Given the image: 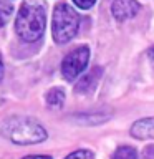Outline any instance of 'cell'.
Returning <instances> with one entry per match:
<instances>
[{
	"mask_svg": "<svg viewBox=\"0 0 154 159\" xmlns=\"http://www.w3.org/2000/svg\"><path fill=\"white\" fill-rule=\"evenodd\" d=\"M101 75H103V68H99V66H94L93 70H89V71L76 83L75 91L76 93H89V91H93V89L96 88Z\"/></svg>",
	"mask_w": 154,
	"mask_h": 159,
	"instance_id": "obj_6",
	"label": "cell"
},
{
	"mask_svg": "<svg viewBox=\"0 0 154 159\" xmlns=\"http://www.w3.org/2000/svg\"><path fill=\"white\" fill-rule=\"evenodd\" d=\"M88 61H89V48L86 47V45H81V47L71 50L61 61L63 78L68 80V81L76 80L79 75L86 70Z\"/></svg>",
	"mask_w": 154,
	"mask_h": 159,
	"instance_id": "obj_4",
	"label": "cell"
},
{
	"mask_svg": "<svg viewBox=\"0 0 154 159\" xmlns=\"http://www.w3.org/2000/svg\"><path fill=\"white\" fill-rule=\"evenodd\" d=\"M23 159H52V156H27Z\"/></svg>",
	"mask_w": 154,
	"mask_h": 159,
	"instance_id": "obj_13",
	"label": "cell"
},
{
	"mask_svg": "<svg viewBox=\"0 0 154 159\" xmlns=\"http://www.w3.org/2000/svg\"><path fill=\"white\" fill-rule=\"evenodd\" d=\"M151 55H152V58H154V48L151 50Z\"/></svg>",
	"mask_w": 154,
	"mask_h": 159,
	"instance_id": "obj_15",
	"label": "cell"
},
{
	"mask_svg": "<svg viewBox=\"0 0 154 159\" xmlns=\"http://www.w3.org/2000/svg\"><path fill=\"white\" fill-rule=\"evenodd\" d=\"M45 101L50 108L57 109V108H61L63 103H65V91L61 88H52L48 89L47 96H45Z\"/></svg>",
	"mask_w": 154,
	"mask_h": 159,
	"instance_id": "obj_8",
	"label": "cell"
},
{
	"mask_svg": "<svg viewBox=\"0 0 154 159\" xmlns=\"http://www.w3.org/2000/svg\"><path fill=\"white\" fill-rule=\"evenodd\" d=\"M12 13H13V5L7 0H0V27L7 25Z\"/></svg>",
	"mask_w": 154,
	"mask_h": 159,
	"instance_id": "obj_9",
	"label": "cell"
},
{
	"mask_svg": "<svg viewBox=\"0 0 154 159\" xmlns=\"http://www.w3.org/2000/svg\"><path fill=\"white\" fill-rule=\"evenodd\" d=\"M3 78V61H2V58H0V80Z\"/></svg>",
	"mask_w": 154,
	"mask_h": 159,
	"instance_id": "obj_14",
	"label": "cell"
},
{
	"mask_svg": "<svg viewBox=\"0 0 154 159\" xmlns=\"http://www.w3.org/2000/svg\"><path fill=\"white\" fill-rule=\"evenodd\" d=\"M47 25L45 5L38 0H27L18 10L15 20L17 35L23 42H37L43 35Z\"/></svg>",
	"mask_w": 154,
	"mask_h": 159,
	"instance_id": "obj_1",
	"label": "cell"
},
{
	"mask_svg": "<svg viewBox=\"0 0 154 159\" xmlns=\"http://www.w3.org/2000/svg\"><path fill=\"white\" fill-rule=\"evenodd\" d=\"M113 159H138V152L131 146H121L116 149Z\"/></svg>",
	"mask_w": 154,
	"mask_h": 159,
	"instance_id": "obj_10",
	"label": "cell"
},
{
	"mask_svg": "<svg viewBox=\"0 0 154 159\" xmlns=\"http://www.w3.org/2000/svg\"><path fill=\"white\" fill-rule=\"evenodd\" d=\"M75 5L79 8H83V10H88V8H91L94 3H96V0H73Z\"/></svg>",
	"mask_w": 154,
	"mask_h": 159,
	"instance_id": "obj_12",
	"label": "cell"
},
{
	"mask_svg": "<svg viewBox=\"0 0 154 159\" xmlns=\"http://www.w3.org/2000/svg\"><path fill=\"white\" fill-rule=\"evenodd\" d=\"M0 133L15 144H38L47 139V131L33 118L13 116L2 124Z\"/></svg>",
	"mask_w": 154,
	"mask_h": 159,
	"instance_id": "obj_2",
	"label": "cell"
},
{
	"mask_svg": "<svg viewBox=\"0 0 154 159\" xmlns=\"http://www.w3.org/2000/svg\"><path fill=\"white\" fill-rule=\"evenodd\" d=\"M131 136L136 139H149L154 138V118L139 119L131 126Z\"/></svg>",
	"mask_w": 154,
	"mask_h": 159,
	"instance_id": "obj_7",
	"label": "cell"
},
{
	"mask_svg": "<svg viewBox=\"0 0 154 159\" xmlns=\"http://www.w3.org/2000/svg\"><path fill=\"white\" fill-rule=\"evenodd\" d=\"M139 10H141V5L138 3V0H114L111 5V13L118 22L133 18Z\"/></svg>",
	"mask_w": 154,
	"mask_h": 159,
	"instance_id": "obj_5",
	"label": "cell"
},
{
	"mask_svg": "<svg viewBox=\"0 0 154 159\" xmlns=\"http://www.w3.org/2000/svg\"><path fill=\"white\" fill-rule=\"evenodd\" d=\"M79 27V15L76 13L71 5L68 3H57L53 8V20H52V35L58 45L68 43L78 32Z\"/></svg>",
	"mask_w": 154,
	"mask_h": 159,
	"instance_id": "obj_3",
	"label": "cell"
},
{
	"mask_svg": "<svg viewBox=\"0 0 154 159\" xmlns=\"http://www.w3.org/2000/svg\"><path fill=\"white\" fill-rule=\"evenodd\" d=\"M65 159H94V154L91 151H88V149H78V151L71 152Z\"/></svg>",
	"mask_w": 154,
	"mask_h": 159,
	"instance_id": "obj_11",
	"label": "cell"
}]
</instances>
